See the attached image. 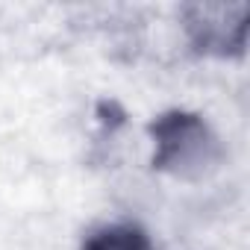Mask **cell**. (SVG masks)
Returning a JSON list of instances; mask_svg holds the SVG:
<instances>
[{
    "mask_svg": "<svg viewBox=\"0 0 250 250\" xmlns=\"http://www.w3.org/2000/svg\"><path fill=\"white\" fill-rule=\"evenodd\" d=\"M150 162L177 183H206L227 162V145L212 124L188 109H171L150 124Z\"/></svg>",
    "mask_w": 250,
    "mask_h": 250,
    "instance_id": "cell-1",
    "label": "cell"
},
{
    "mask_svg": "<svg viewBox=\"0 0 250 250\" xmlns=\"http://www.w3.org/2000/svg\"><path fill=\"white\" fill-rule=\"evenodd\" d=\"M247 3H197L183 9L191 44L212 56L241 53L247 42Z\"/></svg>",
    "mask_w": 250,
    "mask_h": 250,
    "instance_id": "cell-2",
    "label": "cell"
},
{
    "mask_svg": "<svg viewBox=\"0 0 250 250\" xmlns=\"http://www.w3.org/2000/svg\"><path fill=\"white\" fill-rule=\"evenodd\" d=\"M153 238L136 224H103L91 229L83 241V250H153Z\"/></svg>",
    "mask_w": 250,
    "mask_h": 250,
    "instance_id": "cell-3",
    "label": "cell"
},
{
    "mask_svg": "<svg viewBox=\"0 0 250 250\" xmlns=\"http://www.w3.org/2000/svg\"><path fill=\"white\" fill-rule=\"evenodd\" d=\"M153 250H191L186 244H153Z\"/></svg>",
    "mask_w": 250,
    "mask_h": 250,
    "instance_id": "cell-4",
    "label": "cell"
}]
</instances>
